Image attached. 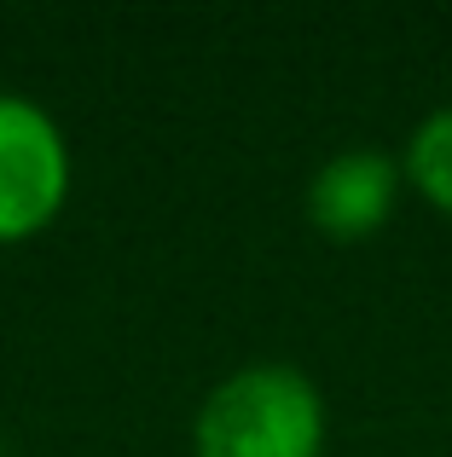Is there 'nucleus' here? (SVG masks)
<instances>
[{
	"instance_id": "nucleus-1",
	"label": "nucleus",
	"mask_w": 452,
	"mask_h": 457,
	"mask_svg": "<svg viewBox=\"0 0 452 457\" xmlns=\"http://www.w3.org/2000/svg\"><path fill=\"white\" fill-rule=\"evenodd\" d=\"M197 457H325V394L290 359L238 365L192 423Z\"/></svg>"
},
{
	"instance_id": "nucleus-2",
	"label": "nucleus",
	"mask_w": 452,
	"mask_h": 457,
	"mask_svg": "<svg viewBox=\"0 0 452 457\" xmlns=\"http://www.w3.org/2000/svg\"><path fill=\"white\" fill-rule=\"evenodd\" d=\"M70 197V139L23 93H0V249L29 244Z\"/></svg>"
},
{
	"instance_id": "nucleus-3",
	"label": "nucleus",
	"mask_w": 452,
	"mask_h": 457,
	"mask_svg": "<svg viewBox=\"0 0 452 457\" xmlns=\"http://www.w3.org/2000/svg\"><path fill=\"white\" fill-rule=\"evenodd\" d=\"M400 191H406V174H400L395 156L354 145L314 168V179L302 191V214L331 244H365L395 220Z\"/></svg>"
},
{
	"instance_id": "nucleus-4",
	"label": "nucleus",
	"mask_w": 452,
	"mask_h": 457,
	"mask_svg": "<svg viewBox=\"0 0 452 457\" xmlns=\"http://www.w3.org/2000/svg\"><path fill=\"white\" fill-rule=\"evenodd\" d=\"M406 186L418 191L430 209L452 214V104L430 111L406 139V162H400Z\"/></svg>"
}]
</instances>
